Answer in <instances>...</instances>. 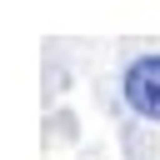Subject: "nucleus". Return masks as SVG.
<instances>
[{"mask_svg": "<svg viewBox=\"0 0 160 160\" xmlns=\"http://www.w3.org/2000/svg\"><path fill=\"white\" fill-rule=\"evenodd\" d=\"M125 100L140 115L160 120V55H145V60H135L125 70Z\"/></svg>", "mask_w": 160, "mask_h": 160, "instance_id": "1", "label": "nucleus"}]
</instances>
